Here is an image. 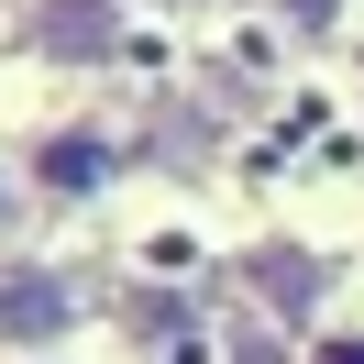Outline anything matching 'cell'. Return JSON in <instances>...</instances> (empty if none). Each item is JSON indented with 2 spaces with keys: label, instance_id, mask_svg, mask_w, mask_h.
<instances>
[{
  "label": "cell",
  "instance_id": "obj_1",
  "mask_svg": "<svg viewBox=\"0 0 364 364\" xmlns=\"http://www.w3.org/2000/svg\"><path fill=\"white\" fill-rule=\"evenodd\" d=\"M122 177V133L100 111H55L23 133V199H55V210H89L100 188Z\"/></svg>",
  "mask_w": 364,
  "mask_h": 364
},
{
  "label": "cell",
  "instance_id": "obj_2",
  "mask_svg": "<svg viewBox=\"0 0 364 364\" xmlns=\"http://www.w3.org/2000/svg\"><path fill=\"white\" fill-rule=\"evenodd\" d=\"M23 45L67 77H100V67H122V0H33Z\"/></svg>",
  "mask_w": 364,
  "mask_h": 364
},
{
  "label": "cell",
  "instance_id": "obj_3",
  "mask_svg": "<svg viewBox=\"0 0 364 364\" xmlns=\"http://www.w3.org/2000/svg\"><path fill=\"white\" fill-rule=\"evenodd\" d=\"M77 320V298H67V276H11V331H33V342H55Z\"/></svg>",
  "mask_w": 364,
  "mask_h": 364
},
{
  "label": "cell",
  "instance_id": "obj_4",
  "mask_svg": "<svg viewBox=\"0 0 364 364\" xmlns=\"http://www.w3.org/2000/svg\"><path fill=\"white\" fill-rule=\"evenodd\" d=\"M309 364H364V309L320 320V331H309Z\"/></svg>",
  "mask_w": 364,
  "mask_h": 364
},
{
  "label": "cell",
  "instance_id": "obj_5",
  "mask_svg": "<svg viewBox=\"0 0 364 364\" xmlns=\"http://www.w3.org/2000/svg\"><path fill=\"white\" fill-rule=\"evenodd\" d=\"M166 11H243V0H166Z\"/></svg>",
  "mask_w": 364,
  "mask_h": 364
},
{
  "label": "cell",
  "instance_id": "obj_6",
  "mask_svg": "<svg viewBox=\"0 0 364 364\" xmlns=\"http://www.w3.org/2000/svg\"><path fill=\"white\" fill-rule=\"evenodd\" d=\"M45 364H55V353H45Z\"/></svg>",
  "mask_w": 364,
  "mask_h": 364
}]
</instances>
